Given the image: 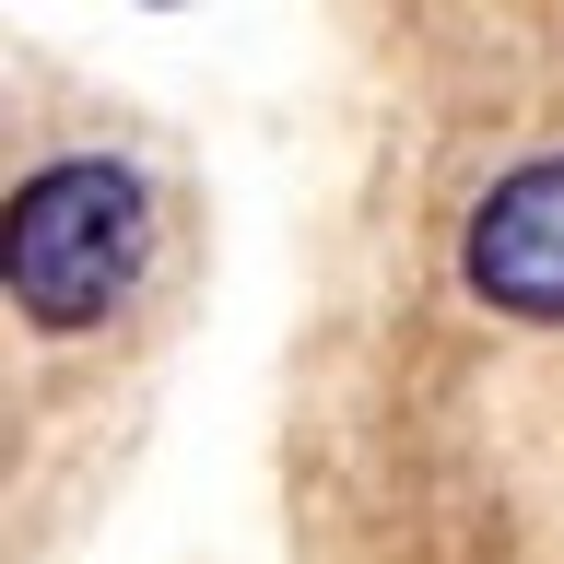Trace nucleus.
Returning <instances> with one entry per match:
<instances>
[{"mask_svg":"<svg viewBox=\"0 0 564 564\" xmlns=\"http://www.w3.org/2000/svg\"><path fill=\"white\" fill-rule=\"evenodd\" d=\"M153 271V176L118 165V153H59L35 165L0 212V282H12V317L70 341L118 317Z\"/></svg>","mask_w":564,"mask_h":564,"instance_id":"1","label":"nucleus"},{"mask_svg":"<svg viewBox=\"0 0 564 564\" xmlns=\"http://www.w3.org/2000/svg\"><path fill=\"white\" fill-rule=\"evenodd\" d=\"M458 294L518 329H564V153H529L458 224Z\"/></svg>","mask_w":564,"mask_h":564,"instance_id":"2","label":"nucleus"}]
</instances>
